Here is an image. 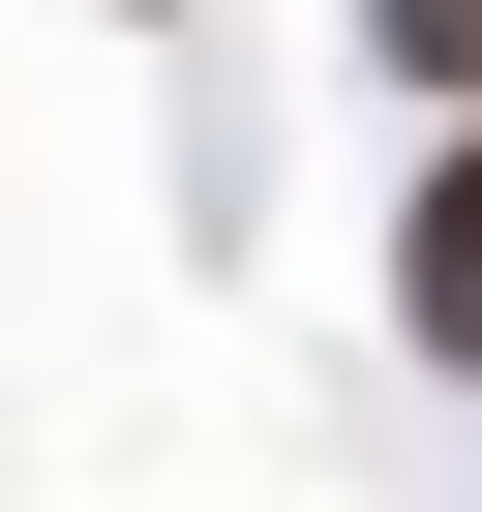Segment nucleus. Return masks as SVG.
Segmentation results:
<instances>
[{
    "instance_id": "nucleus-1",
    "label": "nucleus",
    "mask_w": 482,
    "mask_h": 512,
    "mask_svg": "<svg viewBox=\"0 0 482 512\" xmlns=\"http://www.w3.org/2000/svg\"><path fill=\"white\" fill-rule=\"evenodd\" d=\"M392 302H422V362H482V151H452V181L392 211Z\"/></svg>"
},
{
    "instance_id": "nucleus-2",
    "label": "nucleus",
    "mask_w": 482,
    "mask_h": 512,
    "mask_svg": "<svg viewBox=\"0 0 482 512\" xmlns=\"http://www.w3.org/2000/svg\"><path fill=\"white\" fill-rule=\"evenodd\" d=\"M362 31H392V61H422V91H482V0H362Z\"/></svg>"
}]
</instances>
